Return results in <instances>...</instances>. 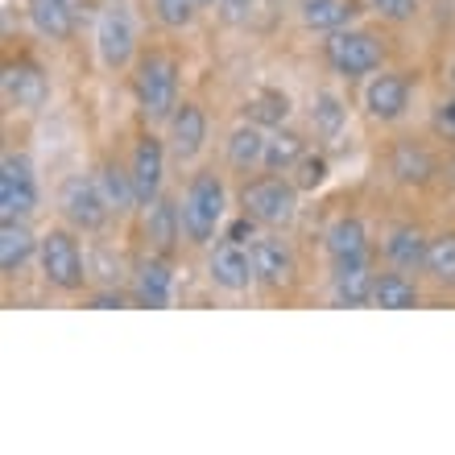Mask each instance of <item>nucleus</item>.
<instances>
[{"instance_id":"nucleus-14","label":"nucleus","mask_w":455,"mask_h":455,"mask_svg":"<svg viewBox=\"0 0 455 455\" xmlns=\"http://www.w3.org/2000/svg\"><path fill=\"white\" fill-rule=\"evenodd\" d=\"M79 4L84 0H25L34 29L42 37H50V42L75 37V29H79Z\"/></svg>"},{"instance_id":"nucleus-27","label":"nucleus","mask_w":455,"mask_h":455,"mask_svg":"<svg viewBox=\"0 0 455 455\" xmlns=\"http://www.w3.org/2000/svg\"><path fill=\"white\" fill-rule=\"evenodd\" d=\"M389 170H394L402 182H427L435 174V162H431V154L427 149H419V145H397L394 149V157H389Z\"/></svg>"},{"instance_id":"nucleus-11","label":"nucleus","mask_w":455,"mask_h":455,"mask_svg":"<svg viewBox=\"0 0 455 455\" xmlns=\"http://www.w3.org/2000/svg\"><path fill=\"white\" fill-rule=\"evenodd\" d=\"M249 261H252V277L261 286H290L294 282V249L282 236H252L249 244Z\"/></svg>"},{"instance_id":"nucleus-5","label":"nucleus","mask_w":455,"mask_h":455,"mask_svg":"<svg viewBox=\"0 0 455 455\" xmlns=\"http://www.w3.org/2000/svg\"><path fill=\"white\" fill-rule=\"evenodd\" d=\"M59 212L75 232H100L112 216V207H108V199H104V191H100L96 174H71V179L62 182Z\"/></svg>"},{"instance_id":"nucleus-25","label":"nucleus","mask_w":455,"mask_h":455,"mask_svg":"<svg viewBox=\"0 0 455 455\" xmlns=\"http://www.w3.org/2000/svg\"><path fill=\"white\" fill-rule=\"evenodd\" d=\"M372 307H385V311H410L419 307V286L402 274H381L372 282Z\"/></svg>"},{"instance_id":"nucleus-16","label":"nucleus","mask_w":455,"mask_h":455,"mask_svg":"<svg viewBox=\"0 0 455 455\" xmlns=\"http://www.w3.org/2000/svg\"><path fill=\"white\" fill-rule=\"evenodd\" d=\"M207 274H212V282H216L220 290H244L249 282H257L252 277V261L249 252H244V244H232V240H224L216 252H212V261H207Z\"/></svg>"},{"instance_id":"nucleus-34","label":"nucleus","mask_w":455,"mask_h":455,"mask_svg":"<svg viewBox=\"0 0 455 455\" xmlns=\"http://www.w3.org/2000/svg\"><path fill=\"white\" fill-rule=\"evenodd\" d=\"M369 9L372 12H381L385 21H410L414 12H419V0H369Z\"/></svg>"},{"instance_id":"nucleus-4","label":"nucleus","mask_w":455,"mask_h":455,"mask_svg":"<svg viewBox=\"0 0 455 455\" xmlns=\"http://www.w3.org/2000/svg\"><path fill=\"white\" fill-rule=\"evenodd\" d=\"M240 207L265 228H286L299 216V187H294V179L269 174V179H257L240 191Z\"/></svg>"},{"instance_id":"nucleus-30","label":"nucleus","mask_w":455,"mask_h":455,"mask_svg":"<svg viewBox=\"0 0 455 455\" xmlns=\"http://www.w3.org/2000/svg\"><path fill=\"white\" fill-rule=\"evenodd\" d=\"M311 124H315V132L336 137L339 124H344V104H339L331 92H319V96H315V108H311Z\"/></svg>"},{"instance_id":"nucleus-26","label":"nucleus","mask_w":455,"mask_h":455,"mask_svg":"<svg viewBox=\"0 0 455 455\" xmlns=\"http://www.w3.org/2000/svg\"><path fill=\"white\" fill-rule=\"evenodd\" d=\"M244 116H249L252 124H261V129H282L290 116V100L282 96V92H274V87H261V92L249 96Z\"/></svg>"},{"instance_id":"nucleus-38","label":"nucleus","mask_w":455,"mask_h":455,"mask_svg":"<svg viewBox=\"0 0 455 455\" xmlns=\"http://www.w3.org/2000/svg\"><path fill=\"white\" fill-rule=\"evenodd\" d=\"M199 4H212V0H199Z\"/></svg>"},{"instance_id":"nucleus-21","label":"nucleus","mask_w":455,"mask_h":455,"mask_svg":"<svg viewBox=\"0 0 455 455\" xmlns=\"http://www.w3.org/2000/svg\"><path fill=\"white\" fill-rule=\"evenodd\" d=\"M96 182H100V191H104V199H108L112 216H124L129 207H137V191H132V170H124L120 162H104V166L96 170Z\"/></svg>"},{"instance_id":"nucleus-36","label":"nucleus","mask_w":455,"mask_h":455,"mask_svg":"<svg viewBox=\"0 0 455 455\" xmlns=\"http://www.w3.org/2000/svg\"><path fill=\"white\" fill-rule=\"evenodd\" d=\"M252 236H257V220H252L249 212H244L240 220H232V224H228V232H224V240H232V244H249Z\"/></svg>"},{"instance_id":"nucleus-7","label":"nucleus","mask_w":455,"mask_h":455,"mask_svg":"<svg viewBox=\"0 0 455 455\" xmlns=\"http://www.w3.org/2000/svg\"><path fill=\"white\" fill-rule=\"evenodd\" d=\"M37 212V174L25 154H4L0 162V216L29 220Z\"/></svg>"},{"instance_id":"nucleus-33","label":"nucleus","mask_w":455,"mask_h":455,"mask_svg":"<svg viewBox=\"0 0 455 455\" xmlns=\"http://www.w3.org/2000/svg\"><path fill=\"white\" fill-rule=\"evenodd\" d=\"M431 129L443 137V141L455 145V96H443L431 112Z\"/></svg>"},{"instance_id":"nucleus-35","label":"nucleus","mask_w":455,"mask_h":455,"mask_svg":"<svg viewBox=\"0 0 455 455\" xmlns=\"http://www.w3.org/2000/svg\"><path fill=\"white\" fill-rule=\"evenodd\" d=\"M216 9L224 25H244L252 17V0H216Z\"/></svg>"},{"instance_id":"nucleus-18","label":"nucleus","mask_w":455,"mask_h":455,"mask_svg":"<svg viewBox=\"0 0 455 455\" xmlns=\"http://www.w3.org/2000/svg\"><path fill=\"white\" fill-rule=\"evenodd\" d=\"M360 0H299V17L315 34H336L356 21Z\"/></svg>"},{"instance_id":"nucleus-28","label":"nucleus","mask_w":455,"mask_h":455,"mask_svg":"<svg viewBox=\"0 0 455 455\" xmlns=\"http://www.w3.org/2000/svg\"><path fill=\"white\" fill-rule=\"evenodd\" d=\"M427 274L443 286H455V232H439L427 244Z\"/></svg>"},{"instance_id":"nucleus-19","label":"nucleus","mask_w":455,"mask_h":455,"mask_svg":"<svg viewBox=\"0 0 455 455\" xmlns=\"http://www.w3.org/2000/svg\"><path fill=\"white\" fill-rule=\"evenodd\" d=\"M145 236H149V249L162 252V257H170L182 236V212L162 195L145 207Z\"/></svg>"},{"instance_id":"nucleus-17","label":"nucleus","mask_w":455,"mask_h":455,"mask_svg":"<svg viewBox=\"0 0 455 455\" xmlns=\"http://www.w3.org/2000/svg\"><path fill=\"white\" fill-rule=\"evenodd\" d=\"M364 104L377 120H397L410 108V79L406 75H377L364 92Z\"/></svg>"},{"instance_id":"nucleus-20","label":"nucleus","mask_w":455,"mask_h":455,"mask_svg":"<svg viewBox=\"0 0 455 455\" xmlns=\"http://www.w3.org/2000/svg\"><path fill=\"white\" fill-rule=\"evenodd\" d=\"M132 299L145 302V307H166L170 302V265L162 252L145 257L137 265V277H132Z\"/></svg>"},{"instance_id":"nucleus-22","label":"nucleus","mask_w":455,"mask_h":455,"mask_svg":"<svg viewBox=\"0 0 455 455\" xmlns=\"http://www.w3.org/2000/svg\"><path fill=\"white\" fill-rule=\"evenodd\" d=\"M261 157H265L261 124L244 120V124L232 129V137H228V166L232 170H252V166H261Z\"/></svg>"},{"instance_id":"nucleus-15","label":"nucleus","mask_w":455,"mask_h":455,"mask_svg":"<svg viewBox=\"0 0 455 455\" xmlns=\"http://www.w3.org/2000/svg\"><path fill=\"white\" fill-rule=\"evenodd\" d=\"M37 244H42V240H34V232H29L25 220L0 216V274L17 277L25 265H29V257L37 252Z\"/></svg>"},{"instance_id":"nucleus-6","label":"nucleus","mask_w":455,"mask_h":455,"mask_svg":"<svg viewBox=\"0 0 455 455\" xmlns=\"http://www.w3.org/2000/svg\"><path fill=\"white\" fill-rule=\"evenodd\" d=\"M323 59L336 75H347V79H360L381 67V42L364 29H336V34L323 42Z\"/></svg>"},{"instance_id":"nucleus-39","label":"nucleus","mask_w":455,"mask_h":455,"mask_svg":"<svg viewBox=\"0 0 455 455\" xmlns=\"http://www.w3.org/2000/svg\"><path fill=\"white\" fill-rule=\"evenodd\" d=\"M451 84H455V71H451Z\"/></svg>"},{"instance_id":"nucleus-2","label":"nucleus","mask_w":455,"mask_h":455,"mask_svg":"<svg viewBox=\"0 0 455 455\" xmlns=\"http://www.w3.org/2000/svg\"><path fill=\"white\" fill-rule=\"evenodd\" d=\"M224 182L212 174V170H204V174H195L191 187H187V195H182V236L191 240V244H212V236H216L220 220H224Z\"/></svg>"},{"instance_id":"nucleus-10","label":"nucleus","mask_w":455,"mask_h":455,"mask_svg":"<svg viewBox=\"0 0 455 455\" xmlns=\"http://www.w3.org/2000/svg\"><path fill=\"white\" fill-rule=\"evenodd\" d=\"M132 191H137V207H149L162 195V174H166V145L154 132H145L137 149H132Z\"/></svg>"},{"instance_id":"nucleus-13","label":"nucleus","mask_w":455,"mask_h":455,"mask_svg":"<svg viewBox=\"0 0 455 455\" xmlns=\"http://www.w3.org/2000/svg\"><path fill=\"white\" fill-rule=\"evenodd\" d=\"M170 124V154L179 157V162H195V157L204 154V141H207V116L199 104H179L174 116L166 120Z\"/></svg>"},{"instance_id":"nucleus-32","label":"nucleus","mask_w":455,"mask_h":455,"mask_svg":"<svg viewBox=\"0 0 455 455\" xmlns=\"http://www.w3.org/2000/svg\"><path fill=\"white\" fill-rule=\"evenodd\" d=\"M323 179H327V157L302 154L299 166H294V187H299V191H315V187H323Z\"/></svg>"},{"instance_id":"nucleus-9","label":"nucleus","mask_w":455,"mask_h":455,"mask_svg":"<svg viewBox=\"0 0 455 455\" xmlns=\"http://www.w3.org/2000/svg\"><path fill=\"white\" fill-rule=\"evenodd\" d=\"M0 87H4V100H9V104H17V108H25V112H37L50 100L46 71H42L34 59H25V54H17V59L4 62Z\"/></svg>"},{"instance_id":"nucleus-8","label":"nucleus","mask_w":455,"mask_h":455,"mask_svg":"<svg viewBox=\"0 0 455 455\" xmlns=\"http://www.w3.org/2000/svg\"><path fill=\"white\" fill-rule=\"evenodd\" d=\"M96 50H100V62L108 71H124L132 62V50H137V29H132V17L129 9L120 4H108L100 12L96 21Z\"/></svg>"},{"instance_id":"nucleus-1","label":"nucleus","mask_w":455,"mask_h":455,"mask_svg":"<svg viewBox=\"0 0 455 455\" xmlns=\"http://www.w3.org/2000/svg\"><path fill=\"white\" fill-rule=\"evenodd\" d=\"M132 96H137V108L149 124L170 120L179 108V62L170 54H145L137 62V75H132Z\"/></svg>"},{"instance_id":"nucleus-31","label":"nucleus","mask_w":455,"mask_h":455,"mask_svg":"<svg viewBox=\"0 0 455 455\" xmlns=\"http://www.w3.org/2000/svg\"><path fill=\"white\" fill-rule=\"evenodd\" d=\"M154 12L166 29H187L199 12V0H154Z\"/></svg>"},{"instance_id":"nucleus-24","label":"nucleus","mask_w":455,"mask_h":455,"mask_svg":"<svg viewBox=\"0 0 455 455\" xmlns=\"http://www.w3.org/2000/svg\"><path fill=\"white\" fill-rule=\"evenodd\" d=\"M427 244H431V240L422 236L419 228H394V232L385 236V257H389L397 269H419V265H427Z\"/></svg>"},{"instance_id":"nucleus-23","label":"nucleus","mask_w":455,"mask_h":455,"mask_svg":"<svg viewBox=\"0 0 455 455\" xmlns=\"http://www.w3.org/2000/svg\"><path fill=\"white\" fill-rule=\"evenodd\" d=\"M302 154H307V141H302L299 132L274 129L269 137H265V157H261V166L269 170V174H286V170L299 166Z\"/></svg>"},{"instance_id":"nucleus-3","label":"nucleus","mask_w":455,"mask_h":455,"mask_svg":"<svg viewBox=\"0 0 455 455\" xmlns=\"http://www.w3.org/2000/svg\"><path fill=\"white\" fill-rule=\"evenodd\" d=\"M37 265H42V277H46L54 290L62 294H75L84 290L87 282V265L84 252H79V240L67 232V228H50L42 244H37Z\"/></svg>"},{"instance_id":"nucleus-12","label":"nucleus","mask_w":455,"mask_h":455,"mask_svg":"<svg viewBox=\"0 0 455 455\" xmlns=\"http://www.w3.org/2000/svg\"><path fill=\"white\" fill-rule=\"evenodd\" d=\"M327 257L339 269H364L369 261V232L356 216H339L336 224L327 228Z\"/></svg>"},{"instance_id":"nucleus-29","label":"nucleus","mask_w":455,"mask_h":455,"mask_svg":"<svg viewBox=\"0 0 455 455\" xmlns=\"http://www.w3.org/2000/svg\"><path fill=\"white\" fill-rule=\"evenodd\" d=\"M372 282H377V277L369 274V265H364V269H339L336 302L339 307H364V302H372Z\"/></svg>"},{"instance_id":"nucleus-37","label":"nucleus","mask_w":455,"mask_h":455,"mask_svg":"<svg viewBox=\"0 0 455 455\" xmlns=\"http://www.w3.org/2000/svg\"><path fill=\"white\" fill-rule=\"evenodd\" d=\"M87 307H96V311H112V307H129V294H120V290H104V294H92Z\"/></svg>"}]
</instances>
